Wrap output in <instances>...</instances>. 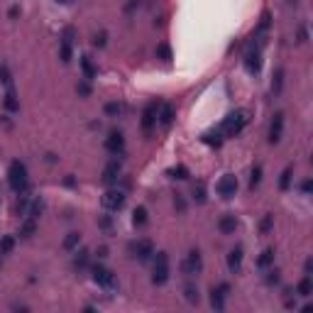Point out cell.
I'll use <instances>...</instances> for the list:
<instances>
[{"instance_id": "obj_37", "label": "cell", "mask_w": 313, "mask_h": 313, "mask_svg": "<svg viewBox=\"0 0 313 313\" xmlns=\"http://www.w3.org/2000/svg\"><path fill=\"white\" fill-rule=\"evenodd\" d=\"M281 86H284V69H276V71H274V81H272L274 93H279V91H281Z\"/></svg>"}, {"instance_id": "obj_28", "label": "cell", "mask_w": 313, "mask_h": 313, "mask_svg": "<svg viewBox=\"0 0 313 313\" xmlns=\"http://www.w3.org/2000/svg\"><path fill=\"white\" fill-rule=\"evenodd\" d=\"M262 184V164H255L250 171V189H257Z\"/></svg>"}, {"instance_id": "obj_49", "label": "cell", "mask_w": 313, "mask_h": 313, "mask_svg": "<svg viewBox=\"0 0 313 313\" xmlns=\"http://www.w3.org/2000/svg\"><path fill=\"white\" fill-rule=\"evenodd\" d=\"M101 228H105V230H108V228H110V218H103V220H101Z\"/></svg>"}, {"instance_id": "obj_15", "label": "cell", "mask_w": 313, "mask_h": 313, "mask_svg": "<svg viewBox=\"0 0 313 313\" xmlns=\"http://www.w3.org/2000/svg\"><path fill=\"white\" fill-rule=\"evenodd\" d=\"M284 135V113H274L269 122V145H276Z\"/></svg>"}, {"instance_id": "obj_8", "label": "cell", "mask_w": 313, "mask_h": 313, "mask_svg": "<svg viewBox=\"0 0 313 313\" xmlns=\"http://www.w3.org/2000/svg\"><path fill=\"white\" fill-rule=\"evenodd\" d=\"M101 206H103L105 210H110V213H117V210L125 206V194H122V191H117V189L105 191L103 198H101Z\"/></svg>"}, {"instance_id": "obj_22", "label": "cell", "mask_w": 313, "mask_h": 313, "mask_svg": "<svg viewBox=\"0 0 313 313\" xmlns=\"http://www.w3.org/2000/svg\"><path fill=\"white\" fill-rule=\"evenodd\" d=\"M223 137H225V135H223L220 130H208L201 140H203L206 145H210V147H220V145H223Z\"/></svg>"}, {"instance_id": "obj_23", "label": "cell", "mask_w": 313, "mask_h": 313, "mask_svg": "<svg viewBox=\"0 0 313 313\" xmlns=\"http://www.w3.org/2000/svg\"><path fill=\"white\" fill-rule=\"evenodd\" d=\"M35 230H37V218L25 215V223H22V228H20V237H32Z\"/></svg>"}, {"instance_id": "obj_6", "label": "cell", "mask_w": 313, "mask_h": 313, "mask_svg": "<svg viewBox=\"0 0 313 313\" xmlns=\"http://www.w3.org/2000/svg\"><path fill=\"white\" fill-rule=\"evenodd\" d=\"M181 269L186 276H196V274L203 272V255H201V250H191L189 255H186V260H184V264H181Z\"/></svg>"}, {"instance_id": "obj_13", "label": "cell", "mask_w": 313, "mask_h": 313, "mask_svg": "<svg viewBox=\"0 0 313 313\" xmlns=\"http://www.w3.org/2000/svg\"><path fill=\"white\" fill-rule=\"evenodd\" d=\"M155 242L152 240H140L137 245H135V257L140 260V262H150L152 257H155Z\"/></svg>"}, {"instance_id": "obj_7", "label": "cell", "mask_w": 313, "mask_h": 313, "mask_svg": "<svg viewBox=\"0 0 313 313\" xmlns=\"http://www.w3.org/2000/svg\"><path fill=\"white\" fill-rule=\"evenodd\" d=\"M215 194L220 196V198H233V196L237 194V176H235V174L220 176L218 184H215Z\"/></svg>"}, {"instance_id": "obj_41", "label": "cell", "mask_w": 313, "mask_h": 313, "mask_svg": "<svg viewBox=\"0 0 313 313\" xmlns=\"http://www.w3.org/2000/svg\"><path fill=\"white\" fill-rule=\"evenodd\" d=\"M76 91H78V96H83V98H86V96H91V86H88V78L78 83V86H76Z\"/></svg>"}, {"instance_id": "obj_45", "label": "cell", "mask_w": 313, "mask_h": 313, "mask_svg": "<svg viewBox=\"0 0 313 313\" xmlns=\"http://www.w3.org/2000/svg\"><path fill=\"white\" fill-rule=\"evenodd\" d=\"M96 255H98V260H105V257H108V247H105V245H101V247L96 250Z\"/></svg>"}, {"instance_id": "obj_34", "label": "cell", "mask_w": 313, "mask_h": 313, "mask_svg": "<svg viewBox=\"0 0 313 313\" xmlns=\"http://www.w3.org/2000/svg\"><path fill=\"white\" fill-rule=\"evenodd\" d=\"M156 59L171 61V47H169V44H159V47H156Z\"/></svg>"}, {"instance_id": "obj_1", "label": "cell", "mask_w": 313, "mask_h": 313, "mask_svg": "<svg viewBox=\"0 0 313 313\" xmlns=\"http://www.w3.org/2000/svg\"><path fill=\"white\" fill-rule=\"evenodd\" d=\"M7 184H10V189H12L15 194H25V191H27L30 179H27V166H25V161H20V159L10 161V166H7Z\"/></svg>"}, {"instance_id": "obj_24", "label": "cell", "mask_w": 313, "mask_h": 313, "mask_svg": "<svg viewBox=\"0 0 313 313\" xmlns=\"http://www.w3.org/2000/svg\"><path fill=\"white\" fill-rule=\"evenodd\" d=\"M296 294H299V296H311V294H313L311 274H304V279H301V281H299V286H296Z\"/></svg>"}, {"instance_id": "obj_19", "label": "cell", "mask_w": 313, "mask_h": 313, "mask_svg": "<svg viewBox=\"0 0 313 313\" xmlns=\"http://www.w3.org/2000/svg\"><path fill=\"white\" fill-rule=\"evenodd\" d=\"M242 257H245L242 247H235V250L228 252V269L233 274H240V269H242Z\"/></svg>"}, {"instance_id": "obj_9", "label": "cell", "mask_w": 313, "mask_h": 313, "mask_svg": "<svg viewBox=\"0 0 313 313\" xmlns=\"http://www.w3.org/2000/svg\"><path fill=\"white\" fill-rule=\"evenodd\" d=\"M245 69H247V74H252V76H257V74L262 71V49H260V47L247 49V54H245Z\"/></svg>"}, {"instance_id": "obj_16", "label": "cell", "mask_w": 313, "mask_h": 313, "mask_svg": "<svg viewBox=\"0 0 313 313\" xmlns=\"http://www.w3.org/2000/svg\"><path fill=\"white\" fill-rule=\"evenodd\" d=\"M237 215H233V213H225L220 220H218V230L223 235H235V230H237Z\"/></svg>"}, {"instance_id": "obj_32", "label": "cell", "mask_w": 313, "mask_h": 313, "mask_svg": "<svg viewBox=\"0 0 313 313\" xmlns=\"http://www.w3.org/2000/svg\"><path fill=\"white\" fill-rule=\"evenodd\" d=\"M86 264H88V250H78L76 257H74V267L76 269H83Z\"/></svg>"}, {"instance_id": "obj_27", "label": "cell", "mask_w": 313, "mask_h": 313, "mask_svg": "<svg viewBox=\"0 0 313 313\" xmlns=\"http://www.w3.org/2000/svg\"><path fill=\"white\" fill-rule=\"evenodd\" d=\"M78 245H81V233H69L64 237V242H61V247H64L66 252H74Z\"/></svg>"}, {"instance_id": "obj_4", "label": "cell", "mask_w": 313, "mask_h": 313, "mask_svg": "<svg viewBox=\"0 0 313 313\" xmlns=\"http://www.w3.org/2000/svg\"><path fill=\"white\" fill-rule=\"evenodd\" d=\"M74 39H76V30L69 25V27H64V32H61V42H59V56H61V61L64 64H69L71 61V56H74Z\"/></svg>"}, {"instance_id": "obj_36", "label": "cell", "mask_w": 313, "mask_h": 313, "mask_svg": "<svg viewBox=\"0 0 313 313\" xmlns=\"http://www.w3.org/2000/svg\"><path fill=\"white\" fill-rule=\"evenodd\" d=\"M272 228H274V215H272V213H267V215L262 218V223H260V233L267 235Z\"/></svg>"}, {"instance_id": "obj_17", "label": "cell", "mask_w": 313, "mask_h": 313, "mask_svg": "<svg viewBox=\"0 0 313 313\" xmlns=\"http://www.w3.org/2000/svg\"><path fill=\"white\" fill-rule=\"evenodd\" d=\"M120 171H122V164H120L117 159H110V161L105 164V169H103V181H105V184H113V181H117Z\"/></svg>"}, {"instance_id": "obj_48", "label": "cell", "mask_w": 313, "mask_h": 313, "mask_svg": "<svg viewBox=\"0 0 313 313\" xmlns=\"http://www.w3.org/2000/svg\"><path fill=\"white\" fill-rule=\"evenodd\" d=\"M135 5H140V0H130V2L125 5V10H127V12H132V10H135Z\"/></svg>"}, {"instance_id": "obj_25", "label": "cell", "mask_w": 313, "mask_h": 313, "mask_svg": "<svg viewBox=\"0 0 313 313\" xmlns=\"http://www.w3.org/2000/svg\"><path fill=\"white\" fill-rule=\"evenodd\" d=\"M274 255H276V252H274V247H267V250L260 255V260H257V267H260V269H269V267L274 264Z\"/></svg>"}, {"instance_id": "obj_33", "label": "cell", "mask_w": 313, "mask_h": 313, "mask_svg": "<svg viewBox=\"0 0 313 313\" xmlns=\"http://www.w3.org/2000/svg\"><path fill=\"white\" fill-rule=\"evenodd\" d=\"M184 294H186V301L189 304H198V286H194V284H186V289H184Z\"/></svg>"}, {"instance_id": "obj_50", "label": "cell", "mask_w": 313, "mask_h": 313, "mask_svg": "<svg viewBox=\"0 0 313 313\" xmlns=\"http://www.w3.org/2000/svg\"><path fill=\"white\" fill-rule=\"evenodd\" d=\"M56 2H61V5H66V2H71V0H56Z\"/></svg>"}, {"instance_id": "obj_42", "label": "cell", "mask_w": 313, "mask_h": 313, "mask_svg": "<svg viewBox=\"0 0 313 313\" xmlns=\"http://www.w3.org/2000/svg\"><path fill=\"white\" fill-rule=\"evenodd\" d=\"M174 206H176V210H179V213H186V201H184V196H181V194L174 196Z\"/></svg>"}, {"instance_id": "obj_20", "label": "cell", "mask_w": 313, "mask_h": 313, "mask_svg": "<svg viewBox=\"0 0 313 313\" xmlns=\"http://www.w3.org/2000/svg\"><path fill=\"white\" fill-rule=\"evenodd\" d=\"M81 71H83V78H88V81H93V78L98 76V66L93 64V59L88 54L81 56Z\"/></svg>"}, {"instance_id": "obj_12", "label": "cell", "mask_w": 313, "mask_h": 313, "mask_svg": "<svg viewBox=\"0 0 313 313\" xmlns=\"http://www.w3.org/2000/svg\"><path fill=\"white\" fill-rule=\"evenodd\" d=\"M230 294V284H218L213 291H210V306L215 311H223L225 309V296Z\"/></svg>"}, {"instance_id": "obj_46", "label": "cell", "mask_w": 313, "mask_h": 313, "mask_svg": "<svg viewBox=\"0 0 313 313\" xmlns=\"http://www.w3.org/2000/svg\"><path fill=\"white\" fill-rule=\"evenodd\" d=\"M301 191H304V194H306V196L311 194V181H309V179H306V181L301 184Z\"/></svg>"}, {"instance_id": "obj_2", "label": "cell", "mask_w": 313, "mask_h": 313, "mask_svg": "<svg viewBox=\"0 0 313 313\" xmlns=\"http://www.w3.org/2000/svg\"><path fill=\"white\" fill-rule=\"evenodd\" d=\"M245 125H247V113H245V110H235V113H230V115L220 122L218 130H220L225 137H235V135L242 132Z\"/></svg>"}, {"instance_id": "obj_26", "label": "cell", "mask_w": 313, "mask_h": 313, "mask_svg": "<svg viewBox=\"0 0 313 313\" xmlns=\"http://www.w3.org/2000/svg\"><path fill=\"white\" fill-rule=\"evenodd\" d=\"M291 179H294V166H286L279 176V189L281 191H289L291 189Z\"/></svg>"}, {"instance_id": "obj_40", "label": "cell", "mask_w": 313, "mask_h": 313, "mask_svg": "<svg viewBox=\"0 0 313 313\" xmlns=\"http://www.w3.org/2000/svg\"><path fill=\"white\" fill-rule=\"evenodd\" d=\"M194 198L198 203H206V186H203V184H198L194 189Z\"/></svg>"}, {"instance_id": "obj_43", "label": "cell", "mask_w": 313, "mask_h": 313, "mask_svg": "<svg viewBox=\"0 0 313 313\" xmlns=\"http://www.w3.org/2000/svg\"><path fill=\"white\" fill-rule=\"evenodd\" d=\"M279 279H281V276H279V272H276V269H272V272H269V276H267V284H279Z\"/></svg>"}, {"instance_id": "obj_39", "label": "cell", "mask_w": 313, "mask_h": 313, "mask_svg": "<svg viewBox=\"0 0 313 313\" xmlns=\"http://www.w3.org/2000/svg\"><path fill=\"white\" fill-rule=\"evenodd\" d=\"M105 44H108V32H98V35L93 37V47H101V49H103Z\"/></svg>"}, {"instance_id": "obj_29", "label": "cell", "mask_w": 313, "mask_h": 313, "mask_svg": "<svg viewBox=\"0 0 313 313\" xmlns=\"http://www.w3.org/2000/svg\"><path fill=\"white\" fill-rule=\"evenodd\" d=\"M12 247H15V235H5L0 240V255H10Z\"/></svg>"}, {"instance_id": "obj_5", "label": "cell", "mask_w": 313, "mask_h": 313, "mask_svg": "<svg viewBox=\"0 0 313 313\" xmlns=\"http://www.w3.org/2000/svg\"><path fill=\"white\" fill-rule=\"evenodd\" d=\"M91 272H93V281H96L98 286H103V289H108V291H113V289L117 286L115 274L110 272L108 267H103V264H96Z\"/></svg>"}, {"instance_id": "obj_18", "label": "cell", "mask_w": 313, "mask_h": 313, "mask_svg": "<svg viewBox=\"0 0 313 313\" xmlns=\"http://www.w3.org/2000/svg\"><path fill=\"white\" fill-rule=\"evenodd\" d=\"M2 108H5L7 113H17V110H20V98H17V93H15V88H12V86H7V91H5Z\"/></svg>"}, {"instance_id": "obj_10", "label": "cell", "mask_w": 313, "mask_h": 313, "mask_svg": "<svg viewBox=\"0 0 313 313\" xmlns=\"http://www.w3.org/2000/svg\"><path fill=\"white\" fill-rule=\"evenodd\" d=\"M159 105H161V103H150V105L145 108V113H142V130H145V135H150V132H152V130L156 127Z\"/></svg>"}, {"instance_id": "obj_38", "label": "cell", "mask_w": 313, "mask_h": 313, "mask_svg": "<svg viewBox=\"0 0 313 313\" xmlns=\"http://www.w3.org/2000/svg\"><path fill=\"white\" fill-rule=\"evenodd\" d=\"M0 81H2L5 86H12V76H10V69H7L5 64L0 66Z\"/></svg>"}, {"instance_id": "obj_51", "label": "cell", "mask_w": 313, "mask_h": 313, "mask_svg": "<svg viewBox=\"0 0 313 313\" xmlns=\"http://www.w3.org/2000/svg\"><path fill=\"white\" fill-rule=\"evenodd\" d=\"M289 2H294V5H299V2H301V0H289Z\"/></svg>"}, {"instance_id": "obj_11", "label": "cell", "mask_w": 313, "mask_h": 313, "mask_svg": "<svg viewBox=\"0 0 313 313\" xmlns=\"http://www.w3.org/2000/svg\"><path fill=\"white\" fill-rule=\"evenodd\" d=\"M105 150H108L113 156L125 155V137H122V132H110V135L105 137Z\"/></svg>"}, {"instance_id": "obj_30", "label": "cell", "mask_w": 313, "mask_h": 313, "mask_svg": "<svg viewBox=\"0 0 313 313\" xmlns=\"http://www.w3.org/2000/svg\"><path fill=\"white\" fill-rule=\"evenodd\" d=\"M269 25H272V15H269V12H264V15H262V22H260V27H257V32H255V35H257V37L262 39L264 35H267Z\"/></svg>"}, {"instance_id": "obj_21", "label": "cell", "mask_w": 313, "mask_h": 313, "mask_svg": "<svg viewBox=\"0 0 313 313\" xmlns=\"http://www.w3.org/2000/svg\"><path fill=\"white\" fill-rule=\"evenodd\" d=\"M150 223V218H147V208L145 206H137L135 210H132V225L135 228H145Z\"/></svg>"}, {"instance_id": "obj_47", "label": "cell", "mask_w": 313, "mask_h": 313, "mask_svg": "<svg viewBox=\"0 0 313 313\" xmlns=\"http://www.w3.org/2000/svg\"><path fill=\"white\" fill-rule=\"evenodd\" d=\"M313 272V260H306V264H304V274H311Z\"/></svg>"}, {"instance_id": "obj_14", "label": "cell", "mask_w": 313, "mask_h": 313, "mask_svg": "<svg viewBox=\"0 0 313 313\" xmlns=\"http://www.w3.org/2000/svg\"><path fill=\"white\" fill-rule=\"evenodd\" d=\"M174 117H176V108H174L171 103H161V105H159V115H156V122H159L164 130H169V127H171Z\"/></svg>"}, {"instance_id": "obj_44", "label": "cell", "mask_w": 313, "mask_h": 313, "mask_svg": "<svg viewBox=\"0 0 313 313\" xmlns=\"http://www.w3.org/2000/svg\"><path fill=\"white\" fill-rule=\"evenodd\" d=\"M309 39V30H306V25H301L299 27V42H306Z\"/></svg>"}, {"instance_id": "obj_35", "label": "cell", "mask_w": 313, "mask_h": 313, "mask_svg": "<svg viewBox=\"0 0 313 313\" xmlns=\"http://www.w3.org/2000/svg\"><path fill=\"white\" fill-rule=\"evenodd\" d=\"M169 176H171V179H189V169H186L184 164H179V166L169 169Z\"/></svg>"}, {"instance_id": "obj_3", "label": "cell", "mask_w": 313, "mask_h": 313, "mask_svg": "<svg viewBox=\"0 0 313 313\" xmlns=\"http://www.w3.org/2000/svg\"><path fill=\"white\" fill-rule=\"evenodd\" d=\"M171 264H169V255L166 252H155V272H152V284L164 286L169 281Z\"/></svg>"}, {"instance_id": "obj_31", "label": "cell", "mask_w": 313, "mask_h": 313, "mask_svg": "<svg viewBox=\"0 0 313 313\" xmlns=\"http://www.w3.org/2000/svg\"><path fill=\"white\" fill-rule=\"evenodd\" d=\"M105 115L108 117H120V113H122V103H117V101H110V103H105Z\"/></svg>"}]
</instances>
